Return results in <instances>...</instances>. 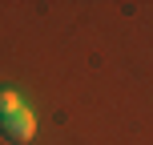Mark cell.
Listing matches in <instances>:
<instances>
[{
    "label": "cell",
    "instance_id": "6da1fadb",
    "mask_svg": "<svg viewBox=\"0 0 153 145\" xmlns=\"http://www.w3.org/2000/svg\"><path fill=\"white\" fill-rule=\"evenodd\" d=\"M0 133H4L8 141H16V145H24V141H32L36 137V117H32V109H12V113H4L0 117Z\"/></svg>",
    "mask_w": 153,
    "mask_h": 145
},
{
    "label": "cell",
    "instance_id": "7a4b0ae2",
    "mask_svg": "<svg viewBox=\"0 0 153 145\" xmlns=\"http://www.w3.org/2000/svg\"><path fill=\"white\" fill-rule=\"evenodd\" d=\"M12 109H20V97H16L12 89H0V117L12 113Z\"/></svg>",
    "mask_w": 153,
    "mask_h": 145
}]
</instances>
